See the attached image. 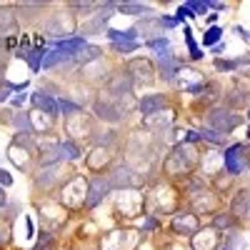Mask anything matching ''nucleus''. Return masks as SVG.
Listing matches in <instances>:
<instances>
[{
  "label": "nucleus",
  "mask_w": 250,
  "mask_h": 250,
  "mask_svg": "<svg viewBox=\"0 0 250 250\" xmlns=\"http://www.w3.org/2000/svg\"><path fill=\"white\" fill-rule=\"evenodd\" d=\"M25 100H28V98H25L23 93H18V95L10 100V105H13V108H23V103H25Z\"/></svg>",
  "instance_id": "37998d69"
},
{
  "label": "nucleus",
  "mask_w": 250,
  "mask_h": 250,
  "mask_svg": "<svg viewBox=\"0 0 250 250\" xmlns=\"http://www.w3.org/2000/svg\"><path fill=\"white\" fill-rule=\"evenodd\" d=\"M8 83H5V68H0V88H5Z\"/></svg>",
  "instance_id": "de8ad7c7"
},
{
  "label": "nucleus",
  "mask_w": 250,
  "mask_h": 250,
  "mask_svg": "<svg viewBox=\"0 0 250 250\" xmlns=\"http://www.w3.org/2000/svg\"><path fill=\"white\" fill-rule=\"evenodd\" d=\"M18 20H20V18H18V10L0 5V38L15 35V30H18Z\"/></svg>",
  "instance_id": "412c9836"
},
{
  "label": "nucleus",
  "mask_w": 250,
  "mask_h": 250,
  "mask_svg": "<svg viewBox=\"0 0 250 250\" xmlns=\"http://www.w3.org/2000/svg\"><path fill=\"white\" fill-rule=\"evenodd\" d=\"M58 108L62 110V115H80L83 113V108L78 105V103H73L70 98H65V95H58Z\"/></svg>",
  "instance_id": "c756f323"
},
{
  "label": "nucleus",
  "mask_w": 250,
  "mask_h": 250,
  "mask_svg": "<svg viewBox=\"0 0 250 250\" xmlns=\"http://www.w3.org/2000/svg\"><path fill=\"white\" fill-rule=\"evenodd\" d=\"M158 23H160L163 30H168V28H178L180 20H178L175 15H163V18H158Z\"/></svg>",
  "instance_id": "c9c22d12"
},
{
  "label": "nucleus",
  "mask_w": 250,
  "mask_h": 250,
  "mask_svg": "<svg viewBox=\"0 0 250 250\" xmlns=\"http://www.w3.org/2000/svg\"><path fill=\"white\" fill-rule=\"evenodd\" d=\"M68 133H70V140L78 143V140H95L98 130L93 128V123L88 118H83V113L78 118H68Z\"/></svg>",
  "instance_id": "4468645a"
},
{
  "label": "nucleus",
  "mask_w": 250,
  "mask_h": 250,
  "mask_svg": "<svg viewBox=\"0 0 250 250\" xmlns=\"http://www.w3.org/2000/svg\"><path fill=\"white\" fill-rule=\"evenodd\" d=\"M10 93H13V85H10V83H8L5 88H0V103H5V100L10 98Z\"/></svg>",
  "instance_id": "c03bdc74"
},
{
  "label": "nucleus",
  "mask_w": 250,
  "mask_h": 250,
  "mask_svg": "<svg viewBox=\"0 0 250 250\" xmlns=\"http://www.w3.org/2000/svg\"><path fill=\"white\" fill-rule=\"evenodd\" d=\"M158 75H160V80H165V83H170V80H175V75H178V70L183 68L180 62H178V58H170V55H165V58H158Z\"/></svg>",
  "instance_id": "4be33fe9"
},
{
  "label": "nucleus",
  "mask_w": 250,
  "mask_h": 250,
  "mask_svg": "<svg viewBox=\"0 0 250 250\" xmlns=\"http://www.w3.org/2000/svg\"><path fill=\"white\" fill-rule=\"evenodd\" d=\"M108 40L110 45H133V43H140L138 40V28H130V30H113L108 28Z\"/></svg>",
  "instance_id": "b1692460"
},
{
  "label": "nucleus",
  "mask_w": 250,
  "mask_h": 250,
  "mask_svg": "<svg viewBox=\"0 0 250 250\" xmlns=\"http://www.w3.org/2000/svg\"><path fill=\"white\" fill-rule=\"evenodd\" d=\"M225 100H228V105L240 108V105H245V103L250 100V88L245 85V83H235V85H233L230 90H228Z\"/></svg>",
  "instance_id": "393cba45"
},
{
  "label": "nucleus",
  "mask_w": 250,
  "mask_h": 250,
  "mask_svg": "<svg viewBox=\"0 0 250 250\" xmlns=\"http://www.w3.org/2000/svg\"><path fill=\"white\" fill-rule=\"evenodd\" d=\"M30 105H33L35 110H40V113L50 115L53 120H55V118H60L58 98H55L50 90H45V88H38V90H33V93H30Z\"/></svg>",
  "instance_id": "f8f14e48"
},
{
  "label": "nucleus",
  "mask_w": 250,
  "mask_h": 250,
  "mask_svg": "<svg viewBox=\"0 0 250 250\" xmlns=\"http://www.w3.org/2000/svg\"><path fill=\"white\" fill-rule=\"evenodd\" d=\"M188 15H190V18H193V13H190V10H188L185 5H180V8L175 10V18L180 20V23H183V20H188Z\"/></svg>",
  "instance_id": "79ce46f5"
},
{
  "label": "nucleus",
  "mask_w": 250,
  "mask_h": 250,
  "mask_svg": "<svg viewBox=\"0 0 250 250\" xmlns=\"http://www.w3.org/2000/svg\"><path fill=\"white\" fill-rule=\"evenodd\" d=\"M145 45H148L153 53H158V58H165V55H170V40L168 38H148L145 40Z\"/></svg>",
  "instance_id": "bb28decb"
},
{
  "label": "nucleus",
  "mask_w": 250,
  "mask_h": 250,
  "mask_svg": "<svg viewBox=\"0 0 250 250\" xmlns=\"http://www.w3.org/2000/svg\"><path fill=\"white\" fill-rule=\"evenodd\" d=\"M148 208H153L155 213H175V208H178V190H175V185L170 180H158L150 185V190H148Z\"/></svg>",
  "instance_id": "f03ea898"
},
{
  "label": "nucleus",
  "mask_w": 250,
  "mask_h": 250,
  "mask_svg": "<svg viewBox=\"0 0 250 250\" xmlns=\"http://www.w3.org/2000/svg\"><path fill=\"white\" fill-rule=\"evenodd\" d=\"M245 168H250V143L245 145Z\"/></svg>",
  "instance_id": "49530a36"
},
{
  "label": "nucleus",
  "mask_w": 250,
  "mask_h": 250,
  "mask_svg": "<svg viewBox=\"0 0 250 250\" xmlns=\"http://www.w3.org/2000/svg\"><path fill=\"white\" fill-rule=\"evenodd\" d=\"M243 248H245V243H243L240 235H233L230 240L225 243V250H243Z\"/></svg>",
  "instance_id": "4c0bfd02"
},
{
  "label": "nucleus",
  "mask_w": 250,
  "mask_h": 250,
  "mask_svg": "<svg viewBox=\"0 0 250 250\" xmlns=\"http://www.w3.org/2000/svg\"><path fill=\"white\" fill-rule=\"evenodd\" d=\"M108 180L113 185V190H130V188L143 185V178L130 168L128 163H115L110 168V173H108Z\"/></svg>",
  "instance_id": "0eeeda50"
},
{
  "label": "nucleus",
  "mask_w": 250,
  "mask_h": 250,
  "mask_svg": "<svg viewBox=\"0 0 250 250\" xmlns=\"http://www.w3.org/2000/svg\"><path fill=\"white\" fill-rule=\"evenodd\" d=\"M125 70H128L133 85H150V83H155V75H158V68L148 58H130L125 62Z\"/></svg>",
  "instance_id": "6e6552de"
},
{
  "label": "nucleus",
  "mask_w": 250,
  "mask_h": 250,
  "mask_svg": "<svg viewBox=\"0 0 250 250\" xmlns=\"http://www.w3.org/2000/svg\"><path fill=\"white\" fill-rule=\"evenodd\" d=\"M248 123H250V108H248Z\"/></svg>",
  "instance_id": "09e8293b"
},
{
  "label": "nucleus",
  "mask_w": 250,
  "mask_h": 250,
  "mask_svg": "<svg viewBox=\"0 0 250 250\" xmlns=\"http://www.w3.org/2000/svg\"><path fill=\"white\" fill-rule=\"evenodd\" d=\"M233 215L235 218H248L250 215V190H240L233 198Z\"/></svg>",
  "instance_id": "a878e982"
},
{
  "label": "nucleus",
  "mask_w": 250,
  "mask_h": 250,
  "mask_svg": "<svg viewBox=\"0 0 250 250\" xmlns=\"http://www.w3.org/2000/svg\"><path fill=\"white\" fill-rule=\"evenodd\" d=\"M10 238H13V230L8 228V223H0V248L8 245V243H10Z\"/></svg>",
  "instance_id": "e433bc0d"
},
{
  "label": "nucleus",
  "mask_w": 250,
  "mask_h": 250,
  "mask_svg": "<svg viewBox=\"0 0 250 250\" xmlns=\"http://www.w3.org/2000/svg\"><path fill=\"white\" fill-rule=\"evenodd\" d=\"M200 138L208 140V143H213V145H225V143H228L225 135H220V133H215V130H208V128L200 130Z\"/></svg>",
  "instance_id": "f704fd0d"
},
{
  "label": "nucleus",
  "mask_w": 250,
  "mask_h": 250,
  "mask_svg": "<svg viewBox=\"0 0 250 250\" xmlns=\"http://www.w3.org/2000/svg\"><path fill=\"white\" fill-rule=\"evenodd\" d=\"M225 170L230 175H240L245 168V145L243 143H233L230 148L225 150Z\"/></svg>",
  "instance_id": "dca6fc26"
},
{
  "label": "nucleus",
  "mask_w": 250,
  "mask_h": 250,
  "mask_svg": "<svg viewBox=\"0 0 250 250\" xmlns=\"http://www.w3.org/2000/svg\"><path fill=\"white\" fill-rule=\"evenodd\" d=\"M13 128H15L18 133H30V135H35V133H33V123H30V113H23V110H18V113L13 115Z\"/></svg>",
  "instance_id": "cd10ccee"
},
{
  "label": "nucleus",
  "mask_w": 250,
  "mask_h": 250,
  "mask_svg": "<svg viewBox=\"0 0 250 250\" xmlns=\"http://www.w3.org/2000/svg\"><path fill=\"white\" fill-rule=\"evenodd\" d=\"M138 108H140L143 118H148L153 113H160V110L168 108V98H165L163 93H148V95H143L138 100Z\"/></svg>",
  "instance_id": "a211bd4d"
},
{
  "label": "nucleus",
  "mask_w": 250,
  "mask_h": 250,
  "mask_svg": "<svg viewBox=\"0 0 250 250\" xmlns=\"http://www.w3.org/2000/svg\"><path fill=\"white\" fill-rule=\"evenodd\" d=\"M220 38H223V28H218V25H210V28L205 30V35H203V45H205V48L218 45V43H220Z\"/></svg>",
  "instance_id": "2f4dec72"
},
{
  "label": "nucleus",
  "mask_w": 250,
  "mask_h": 250,
  "mask_svg": "<svg viewBox=\"0 0 250 250\" xmlns=\"http://www.w3.org/2000/svg\"><path fill=\"white\" fill-rule=\"evenodd\" d=\"M88 160H85V165L95 173V175H103V173H110V168H113V150L110 148H103V145H90V150H88V155H85Z\"/></svg>",
  "instance_id": "9b49d317"
},
{
  "label": "nucleus",
  "mask_w": 250,
  "mask_h": 250,
  "mask_svg": "<svg viewBox=\"0 0 250 250\" xmlns=\"http://www.w3.org/2000/svg\"><path fill=\"white\" fill-rule=\"evenodd\" d=\"M185 45H188V50H190L193 60H203V50L198 48V43H195V38H193V30H190V28H185Z\"/></svg>",
  "instance_id": "473e14b6"
},
{
  "label": "nucleus",
  "mask_w": 250,
  "mask_h": 250,
  "mask_svg": "<svg viewBox=\"0 0 250 250\" xmlns=\"http://www.w3.org/2000/svg\"><path fill=\"white\" fill-rule=\"evenodd\" d=\"M8 205V195H5V188H0V210Z\"/></svg>",
  "instance_id": "a18cd8bd"
},
{
  "label": "nucleus",
  "mask_w": 250,
  "mask_h": 250,
  "mask_svg": "<svg viewBox=\"0 0 250 250\" xmlns=\"http://www.w3.org/2000/svg\"><path fill=\"white\" fill-rule=\"evenodd\" d=\"M15 180H13V175L8 173V170H3L0 168V188H8V185H13Z\"/></svg>",
  "instance_id": "a19ab883"
},
{
  "label": "nucleus",
  "mask_w": 250,
  "mask_h": 250,
  "mask_svg": "<svg viewBox=\"0 0 250 250\" xmlns=\"http://www.w3.org/2000/svg\"><path fill=\"white\" fill-rule=\"evenodd\" d=\"M93 115L98 120H103V123H108V125H118V123H123L125 110L118 105L115 100H110L105 93L100 90V95L93 100Z\"/></svg>",
  "instance_id": "423d86ee"
},
{
  "label": "nucleus",
  "mask_w": 250,
  "mask_h": 250,
  "mask_svg": "<svg viewBox=\"0 0 250 250\" xmlns=\"http://www.w3.org/2000/svg\"><path fill=\"white\" fill-rule=\"evenodd\" d=\"M233 220H235L233 213H218V215L213 218V228H215V230H225V228L233 225Z\"/></svg>",
  "instance_id": "72a5a7b5"
},
{
  "label": "nucleus",
  "mask_w": 250,
  "mask_h": 250,
  "mask_svg": "<svg viewBox=\"0 0 250 250\" xmlns=\"http://www.w3.org/2000/svg\"><path fill=\"white\" fill-rule=\"evenodd\" d=\"M115 5H100L88 20L80 23V33L83 35H98V33H108V18L113 15Z\"/></svg>",
  "instance_id": "9d476101"
},
{
  "label": "nucleus",
  "mask_w": 250,
  "mask_h": 250,
  "mask_svg": "<svg viewBox=\"0 0 250 250\" xmlns=\"http://www.w3.org/2000/svg\"><path fill=\"white\" fill-rule=\"evenodd\" d=\"M113 193V185L108 180V175H93L88 180V198H85V208L95 210V208L105 200L108 195Z\"/></svg>",
  "instance_id": "1a4fd4ad"
},
{
  "label": "nucleus",
  "mask_w": 250,
  "mask_h": 250,
  "mask_svg": "<svg viewBox=\"0 0 250 250\" xmlns=\"http://www.w3.org/2000/svg\"><path fill=\"white\" fill-rule=\"evenodd\" d=\"M110 75H113V70L108 68V62L105 60H95V62H90V65H83L80 68V78L85 80V83H95V85H100V88H105V83L110 80Z\"/></svg>",
  "instance_id": "ddd939ff"
},
{
  "label": "nucleus",
  "mask_w": 250,
  "mask_h": 250,
  "mask_svg": "<svg viewBox=\"0 0 250 250\" xmlns=\"http://www.w3.org/2000/svg\"><path fill=\"white\" fill-rule=\"evenodd\" d=\"M220 248V235L215 228H200L190 238V250H218Z\"/></svg>",
  "instance_id": "f3484780"
},
{
  "label": "nucleus",
  "mask_w": 250,
  "mask_h": 250,
  "mask_svg": "<svg viewBox=\"0 0 250 250\" xmlns=\"http://www.w3.org/2000/svg\"><path fill=\"white\" fill-rule=\"evenodd\" d=\"M85 198H88V180L80 178V175H73L68 178L65 183L60 185V205L70 208V210H80L85 208Z\"/></svg>",
  "instance_id": "7ed1b4c3"
},
{
  "label": "nucleus",
  "mask_w": 250,
  "mask_h": 250,
  "mask_svg": "<svg viewBox=\"0 0 250 250\" xmlns=\"http://www.w3.org/2000/svg\"><path fill=\"white\" fill-rule=\"evenodd\" d=\"M118 13H125V15H153V8L150 5H140V3H125V5H115Z\"/></svg>",
  "instance_id": "c85d7f7f"
},
{
  "label": "nucleus",
  "mask_w": 250,
  "mask_h": 250,
  "mask_svg": "<svg viewBox=\"0 0 250 250\" xmlns=\"http://www.w3.org/2000/svg\"><path fill=\"white\" fill-rule=\"evenodd\" d=\"M200 163V153L195 150V145L180 143L168 153L165 158V175L170 178H188L193 173V168Z\"/></svg>",
  "instance_id": "f257e3e1"
},
{
  "label": "nucleus",
  "mask_w": 250,
  "mask_h": 250,
  "mask_svg": "<svg viewBox=\"0 0 250 250\" xmlns=\"http://www.w3.org/2000/svg\"><path fill=\"white\" fill-rule=\"evenodd\" d=\"M185 8L190 13H205L208 10V3H195V0H190V3H185Z\"/></svg>",
  "instance_id": "ea45409f"
},
{
  "label": "nucleus",
  "mask_w": 250,
  "mask_h": 250,
  "mask_svg": "<svg viewBox=\"0 0 250 250\" xmlns=\"http://www.w3.org/2000/svg\"><path fill=\"white\" fill-rule=\"evenodd\" d=\"M170 230L173 233H180V235H188V238H193L198 230H200V220L195 213H175L170 218Z\"/></svg>",
  "instance_id": "2eb2a0df"
},
{
  "label": "nucleus",
  "mask_w": 250,
  "mask_h": 250,
  "mask_svg": "<svg viewBox=\"0 0 250 250\" xmlns=\"http://www.w3.org/2000/svg\"><path fill=\"white\" fill-rule=\"evenodd\" d=\"M240 125H243V118L235 110H230V108H213L210 113L205 115V128L215 130L220 135L233 133L235 128H240Z\"/></svg>",
  "instance_id": "39448f33"
},
{
  "label": "nucleus",
  "mask_w": 250,
  "mask_h": 250,
  "mask_svg": "<svg viewBox=\"0 0 250 250\" xmlns=\"http://www.w3.org/2000/svg\"><path fill=\"white\" fill-rule=\"evenodd\" d=\"M48 238H50V233L43 230V233H40V238H38V243H35L30 250H48Z\"/></svg>",
  "instance_id": "58836bf2"
},
{
  "label": "nucleus",
  "mask_w": 250,
  "mask_h": 250,
  "mask_svg": "<svg viewBox=\"0 0 250 250\" xmlns=\"http://www.w3.org/2000/svg\"><path fill=\"white\" fill-rule=\"evenodd\" d=\"M143 128L145 130H155V133H165L173 128V110H160V113H153L143 120Z\"/></svg>",
  "instance_id": "6ab92c4d"
},
{
  "label": "nucleus",
  "mask_w": 250,
  "mask_h": 250,
  "mask_svg": "<svg viewBox=\"0 0 250 250\" xmlns=\"http://www.w3.org/2000/svg\"><path fill=\"white\" fill-rule=\"evenodd\" d=\"M45 35H50V40H60V38H68V35H75V20H73V13L65 8V10H50V15L43 18L40 23Z\"/></svg>",
  "instance_id": "20e7f679"
},
{
  "label": "nucleus",
  "mask_w": 250,
  "mask_h": 250,
  "mask_svg": "<svg viewBox=\"0 0 250 250\" xmlns=\"http://www.w3.org/2000/svg\"><path fill=\"white\" fill-rule=\"evenodd\" d=\"M58 178H60V165H50V168H38L35 173V188L38 190H50L58 188Z\"/></svg>",
  "instance_id": "aec40b11"
},
{
  "label": "nucleus",
  "mask_w": 250,
  "mask_h": 250,
  "mask_svg": "<svg viewBox=\"0 0 250 250\" xmlns=\"http://www.w3.org/2000/svg\"><path fill=\"white\" fill-rule=\"evenodd\" d=\"M103 58V50L98 48V45H90V43H85V45H83L75 55H73V62H75V65H90V62H95V60H100Z\"/></svg>",
  "instance_id": "5701e85b"
},
{
  "label": "nucleus",
  "mask_w": 250,
  "mask_h": 250,
  "mask_svg": "<svg viewBox=\"0 0 250 250\" xmlns=\"http://www.w3.org/2000/svg\"><path fill=\"white\" fill-rule=\"evenodd\" d=\"M250 62V55H243V58H235V60H215V70H235L240 65H248Z\"/></svg>",
  "instance_id": "7c9ffc66"
}]
</instances>
